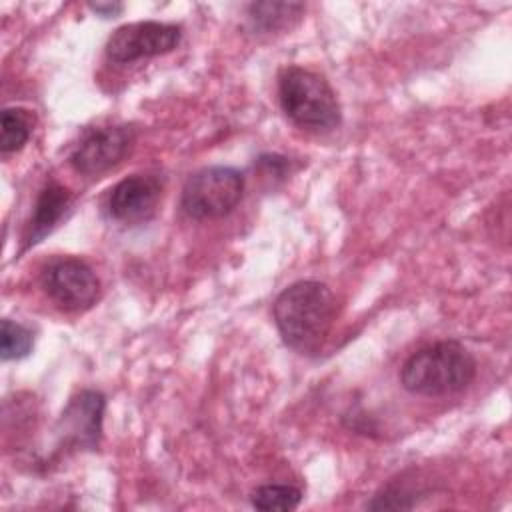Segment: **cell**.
<instances>
[{"instance_id":"obj_1","label":"cell","mask_w":512,"mask_h":512,"mask_svg":"<svg viewBox=\"0 0 512 512\" xmlns=\"http://www.w3.org/2000/svg\"><path fill=\"white\" fill-rule=\"evenodd\" d=\"M336 314L338 304L334 292L318 280L290 284L278 294L272 306V316L284 344L300 354L322 350Z\"/></svg>"},{"instance_id":"obj_2","label":"cell","mask_w":512,"mask_h":512,"mask_svg":"<svg viewBox=\"0 0 512 512\" xmlns=\"http://www.w3.org/2000/svg\"><path fill=\"white\" fill-rule=\"evenodd\" d=\"M476 360L458 340H440L416 350L400 370V382L410 394L446 396L470 386Z\"/></svg>"},{"instance_id":"obj_3","label":"cell","mask_w":512,"mask_h":512,"mask_svg":"<svg viewBox=\"0 0 512 512\" xmlns=\"http://www.w3.org/2000/svg\"><path fill=\"white\" fill-rule=\"evenodd\" d=\"M278 100L282 112L300 128L332 130L342 112L328 80L302 66H286L278 76Z\"/></svg>"},{"instance_id":"obj_4","label":"cell","mask_w":512,"mask_h":512,"mask_svg":"<svg viewBox=\"0 0 512 512\" xmlns=\"http://www.w3.org/2000/svg\"><path fill=\"white\" fill-rule=\"evenodd\" d=\"M244 194V174L232 166H208L194 172L184 188L180 206L194 220L230 214Z\"/></svg>"},{"instance_id":"obj_5","label":"cell","mask_w":512,"mask_h":512,"mask_svg":"<svg viewBox=\"0 0 512 512\" xmlns=\"http://www.w3.org/2000/svg\"><path fill=\"white\" fill-rule=\"evenodd\" d=\"M42 288L48 298L66 312H84L100 296L96 272L80 258L62 256L50 260L42 270Z\"/></svg>"},{"instance_id":"obj_6","label":"cell","mask_w":512,"mask_h":512,"mask_svg":"<svg viewBox=\"0 0 512 512\" xmlns=\"http://www.w3.org/2000/svg\"><path fill=\"white\" fill-rule=\"evenodd\" d=\"M182 40L176 24L144 20L116 28L106 42V56L118 64H130L140 58H152L172 52Z\"/></svg>"},{"instance_id":"obj_7","label":"cell","mask_w":512,"mask_h":512,"mask_svg":"<svg viewBox=\"0 0 512 512\" xmlns=\"http://www.w3.org/2000/svg\"><path fill=\"white\" fill-rule=\"evenodd\" d=\"M136 132L128 124L102 126L86 132L70 152V166L84 176H98L120 164L134 146Z\"/></svg>"},{"instance_id":"obj_8","label":"cell","mask_w":512,"mask_h":512,"mask_svg":"<svg viewBox=\"0 0 512 512\" xmlns=\"http://www.w3.org/2000/svg\"><path fill=\"white\" fill-rule=\"evenodd\" d=\"M162 198V182L154 174H132L120 180L108 194L106 212L122 224H142L150 220Z\"/></svg>"},{"instance_id":"obj_9","label":"cell","mask_w":512,"mask_h":512,"mask_svg":"<svg viewBox=\"0 0 512 512\" xmlns=\"http://www.w3.org/2000/svg\"><path fill=\"white\" fill-rule=\"evenodd\" d=\"M106 398L98 390L78 392L66 410L60 416L58 432L66 444L76 448L96 450L102 436V418H104Z\"/></svg>"},{"instance_id":"obj_10","label":"cell","mask_w":512,"mask_h":512,"mask_svg":"<svg viewBox=\"0 0 512 512\" xmlns=\"http://www.w3.org/2000/svg\"><path fill=\"white\" fill-rule=\"evenodd\" d=\"M70 202H72V194L66 186H62L54 180L48 182L36 198V206H34L32 218L28 222L26 246H34L46 234H50L58 226V222L66 216V212L70 210Z\"/></svg>"},{"instance_id":"obj_11","label":"cell","mask_w":512,"mask_h":512,"mask_svg":"<svg viewBox=\"0 0 512 512\" xmlns=\"http://www.w3.org/2000/svg\"><path fill=\"white\" fill-rule=\"evenodd\" d=\"M304 4L298 2H254L248 6V20L252 30L260 34L290 28L300 20Z\"/></svg>"},{"instance_id":"obj_12","label":"cell","mask_w":512,"mask_h":512,"mask_svg":"<svg viewBox=\"0 0 512 512\" xmlns=\"http://www.w3.org/2000/svg\"><path fill=\"white\" fill-rule=\"evenodd\" d=\"M0 152L12 154L18 152L32 136L34 114L26 108H4L0 120Z\"/></svg>"},{"instance_id":"obj_13","label":"cell","mask_w":512,"mask_h":512,"mask_svg":"<svg viewBox=\"0 0 512 512\" xmlns=\"http://www.w3.org/2000/svg\"><path fill=\"white\" fill-rule=\"evenodd\" d=\"M302 492L290 484H262L250 494V502L262 512H290L298 508Z\"/></svg>"},{"instance_id":"obj_14","label":"cell","mask_w":512,"mask_h":512,"mask_svg":"<svg viewBox=\"0 0 512 512\" xmlns=\"http://www.w3.org/2000/svg\"><path fill=\"white\" fill-rule=\"evenodd\" d=\"M34 336L32 330L10 318L2 320L0 330V354L2 360H20L32 352Z\"/></svg>"},{"instance_id":"obj_15","label":"cell","mask_w":512,"mask_h":512,"mask_svg":"<svg viewBox=\"0 0 512 512\" xmlns=\"http://www.w3.org/2000/svg\"><path fill=\"white\" fill-rule=\"evenodd\" d=\"M90 10H94L102 18H112L122 10V4H90Z\"/></svg>"}]
</instances>
